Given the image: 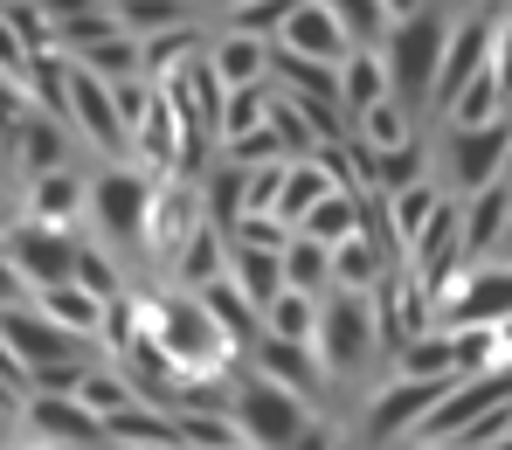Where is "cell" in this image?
Returning a JSON list of instances; mask_svg holds the SVG:
<instances>
[{"mask_svg":"<svg viewBox=\"0 0 512 450\" xmlns=\"http://www.w3.org/2000/svg\"><path fill=\"white\" fill-rule=\"evenodd\" d=\"M97 7H104V0H42V14L56 21V35H63L70 21H84V14H97Z\"/></svg>","mask_w":512,"mask_h":450,"instance_id":"b9f144b4","label":"cell"},{"mask_svg":"<svg viewBox=\"0 0 512 450\" xmlns=\"http://www.w3.org/2000/svg\"><path fill=\"white\" fill-rule=\"evenodd\" d=\"M90 367H97V360H63V367H35L28 381H35V395H77Z\"/></svg>","mask_w":512,"mask_h":450,"instance_id":"74e56055","label":"cell"},{"mask_svg":"<svg viewBox=\"0 0 512 450\" xmlns=\"http://www.w3.org/2000/svg\"><path fill=\"white\" fill-rule=\"evenodd\" d=\"M395 270H409V257H395L388 243H374V236H353L333 250V284L340 291H381Z\"/></svg>","mask_w":512,"mask_h":450,"instance_id":"d6986e66","label":"cell"},{"mask_svg":"<svg viewBox=\"0 0 512 450\" xmlns=\"http://www.w3.org/2000/svg\"><path fill=\"white\" fill-rule=\"evenodd\" d=\"M381 7H388V28H395V21H409V14H423L429 0H381Z\"/></svg>","mask_w":512,"mask_h":450,"instance_id":"ee69618b","label":"cell"},{"mask_svg":"<svg viewBox=\"0 0 512 450\" xmlns=\"http://www.w3.org/2000/svg\"><path fill=\"white\" fill-rule=\"evenodd\" d=\"M450 35H457V7H423V14H409L381 35V63L395 77V97L416 104L423 118H429V97H436V77H443V56H450Z\"/></svg>","mask_w":512,"mask_h":450,"instance_id":"277c9868","label":"cell"},{"mask_svg":"<svg viewBox=\"0 0 512 450\" xmlns=\"http://www.w3.org/2000/svg\"><path fill=\"white\" fill-rule=\"evenodd\" d=\"M77 284H84L90 298L118 305V298H132V264H125L118 250H104L97 236H84V257H77Z\"/></svg>","mask_w":512,"mask_h":450,"instance_id":"4dcf8cb0","label":"cell"},{"mask_svg":"<svg viewBox=\"0 0 512 450\" xmlns=\"http://www.w3.org/2000/svg\"><path fill=\"white\" fill-rule=\"evenodd\" d=\"M512 236V180L464 201V264H492Z\"/></svg>","mask_w":512,"mask_h":450,"instance_id":"e0dca14e","label":"cell"},{"mask_svg":"<svg viewBox=\"0 0 512 450\" xmlns=\"http://www.w3.org/2000/svg\"><path fill=\"white\" fill-rule=\"evenodd\" d=\"M340 84H346V118H353V125H360L374 104H388V97H395V77H388L381 49H353V63L340 70Z\"/></svg>","mask_w":512,"mask_h":450,"instance_id":"4316f807","label":"cell"},{"mask_svg":"<svg viewBox=\"0 0 512 450\" xmlns=\"http://www.w3.org/2000/svg\"><path fill=\"white\" fill-rule=\"evenodd\" d=\"M284 291L333 298V291H340V284H333V250H326V243H312V236H298V243L284 250Z\"/></svg>","mask_w":512,"mask_h":450,"instance_id":"1f68e13d","label":"cell"},{"mask_svg":"<svg viewBox=\"0 0 512 450\" xmlns=\"http://www.w3.org/2000/svg\"><path fill=\"white\" fill-rule=\"evenodd\" d=\"M326 7L346 21V35H353L360 49H381V35H388V7H381V0H326Z\"/></svg>","mask_w":512,"mask_h":450,"instance_id":"d590c367","label":"cell"},{"mask_svg":"<svg viewBox=\"0 0 512 450\" xmlns=\"http://www.w3.org/2000/svg\"><path fill=\"white\" fill-rule=\"evenodd\" d=\"M298 236H312V243H326V250H340V243H353V236H367V194H326V201L305 215Z\"/></svg>","mask_w":512,"mask_h":450,"instance_id":"484cf974","label":"cell"},{"mask_svg":"<svg viewBox=\"0 0 512 450\" xmlns=\"http://www.w3.org/2000/svg\"><path fill=\"white\" fill-rule=\"evenodd\" d=\"M77 402H84L90 416H104V423H111V416H125V409H146V388H139L125 367L97 360V367L84 374V388H77Z\"/></svg>","mask_w":512,"mask_h":450,"instance_id":"603a6c76","label":"cell"},{"mask_svg":"<svg viewBox=\"0 0 512 450\" xmlns=\"http://www.w3.org/2000/svg\"><path fill=\"white\" fill-rule=\"evenodd\" d=\"M229 277H236V291L256 312H270L284 298V257L277 250H229Z\"/></svg>","mask_w":512,"mask_h":450,"instance_id":"f546056e","label":"cell"},{"mask_svg":"<svg viewBox=\"0 0 512 450\" xmlns=\"http://www.w3.org/2000/svg\"><path fill=\"white\" fill-rule=\"evenodd\" d=\"M14 450H42V444H14Z\"/></svg>","mask_w":512,"mask_h":450,"instance_id":"7dc6e473","label":"cell"},{"mask_svg":"<svg viewBox=\"0 0 512 450\" xmlns=\"http://www.w3.org/2000/svg\"><path fill=\"white\" fill-rule=\"evenodd\" d=\"M506 7H512V0H506Z\"/></svg>","mask_w":512,"mask_h":450,"instance_id":"db71d44e","label":"cell"},{"mask_svg":"<svg viewBox=\"0 0 512 450\" xmlns=\"http://www.w3.org/2000/svg\"><path fill=\"white\" fill-rule=\"evenodd\" d=\"M436 180L457 201L512 180V118H499V125H436Z\"/></svg>","mask_w":512,"mask_h":450,"instance_id":"5b68a950","label":"cell"},{"mask_svg":"<svg viewBox=\"0 0 512 450\" xmlns=\"http://www.w3.org/2000/svg\"><path fill=\"white\" fill-rule=\"evenodd\" d=\"M21 222V201H7V167H0V236Z\"/></svg>","mask_w":512,"mask_h":450,"instance_id":"7bdbcfd3","label":"cell"},{"mask_svg":"<svg viewBox=\"0 0 512 450\" xmlns=\"http://www.w3.org/2000/svg\"><path fill=\"white\" fill-rule=\"evenodd\" d=\"M270 111H277V84L236 90V97H229V111H222V153H229V146H243V139H256V132L270 125Z\"/></svg>","mask_w":512,"mask_h":450,"instance_id":"d6a6232c","label":"cell"},{"mask_svg":"<svg viewBox=\"0 0 512 450\" xmlns=\"http://www.w3.org/2000/svg\"><path fill=\"white\" fill-rule=\"evenodd\" d=\"M146 305H153V340H160V354L173 360L180 381H208V374H236L243 367L236 347L222 340L215 312L194 291H146Z\"/></svg>","mask_w":512,"mask_h":450,"instance_id":"3957f363","label":"cell"},{"mask_svg":"<svg viewBox=\"0 0 512 450\" xmlns=\"http://www.w3.org/2000/svg\"><path fill=\"white\" fill-rule=\"evenodd\" d=\"M319 305L326 298H305V291H284L270 312H263V326H270V340H298V347H312V333H319Z\"/></svg>","mask_w":512,"mask_h":450,"instance_id":"e575fe53","label":"cell"},{"mask_svg":"<svg viewBox=\"0 0 512 450\" xmlns=\"http://www.w3.org/2000/svg\"><path fill=\"white\" fill-rule=\"evenodd\" d=\"M90 77H104V84H132V77H146V49L132 42V35H111V42H97L77 56Z\"/></svg>","mask_w":512,"mask_h":450,"instance_id":"836d02e7","label":"cell"},{"mask_svg":"<svg viewBox=\"0 0 512 450\" xmlns=\"http://www.w3.org/2000/svg\"><path fill=\"white\" fill-rule=\"evenodd\" d=\"M35 312H49V319H56V326H70L77 340H97L111 305H104V298H90L84 284H56V291H35Z\"/></svg>","mask_w":512,"mask_h":450,"instance_id":"f1b7e54d","label":"cell"},{"mask_svg":"<svg viewBox=\"0 0 512 450\" xmlns=\"http://www.w3.org/2000/svg\"><path fill=\"white\" fill-rule=\"evenodd\" d=\"M104 7H125V0H104Z\"/></svg>","mask_w":512,"mask_h":450,"instance_id":"681fc988","label":"cell"},{"mask_svg":"<svg viewBox=\"0 0 512 450\" xmlns=\"http://www.w3.org/2000/svg\"><path fill=\"white\" fill-rule=\"evenodd\" d=\"M291 450H353V444L340 437V423H333V416H319V423H312V430H305Z\"/></svg>","mask_w":512,"mask_h":450,"instance_id":"60d3db41","label":"cell"},{"mask_svg":"<svg viewBox=\"0 0 512 450\" xmlns=\"http://www.w3.org/2000/svg\"><path fill=\"white\" fill-rule=\"evenodd\" d=\"M319 416H326V409H312V402L291 395L284 381H270V374H256V367H236V423H243L250 450H291Z\"/></svg>","mask_w":512,"mask_h":450,"instance_id":"8992f818","label":"cell"},{"mask_svg":"<svg viewBox=\"0 0 512 450\" xmlns=\"http://www.w3.org/2000/svg\"><path fill=\"white\" fill-rule=\"evenodd\" d=\"M70 153H77V132L63 125V118H49V111H21L14 125H7V139H0V167L21 180H42V174H63L70 167Z\"/></svg>","mask_w":512,"mask_h":450,"instance_id":"ba28073f","label":"cell"},{"mask_svg":"<svg viewBox=\"0 0 512 450\" xmlns=\"http://www.w3.org/2000/svg\"><path fill=\"white\" fill-rule=\"evenodd\" d=\"M194 21H208L194 0H125V7H118V28H125L132 42H153V35L194 28Z\"/></svg>","mask_w":512,"mask_h":450,"instance_id":"83f0119b","label":"cell"},{"mask_svg":"<svg viewBox=\"0 0 512 450\" xmlns=\"http://www.w3.org/2000/svg\"><path fill=\"white\" fill-rule=\"evenodd\" d=\"M28 298H35V284H28V277L14 270V257L0 250V312H14V305H28Z\"/></svg>","mask_w":512,"mask_h":450,"instance_id":"ab89813d","label":"cell"},{"mask_svg":"<svg viewBox=\"0 0 512 450\" xmlns=\"http://www.w3.org/2000/svg\"><path fill=\"white\" fill-rule=\"evenodd\" d=\"M0 250L14 257V270H21L35 291H56V284H77L84 236H70V229H35V222H14V229L0 236Z\"/></svg>","mask_w":512,"mask_h":450,"instance_id":"8fae6325","label":"cell"},{"mask_svg":"<svg viewBox=\"0 0 512 450\" xmlns=\"http://www.w3.org/2000/svg\"><path fill=\"white\" fill-rule=\"evenodd\" d=\"M353 139H360V146H374V153H402L409 139H423V111H416V104H402V97H388V104H374V111L353 125Z\"/></svg>","mask_w":512,"mask_h":450,"instance_id":"cb8c5ba5","label":"cell"},{"mask_svg":"<svg viewBox=\"0 0 512 450\" xmlns=\"http://www.w3.org/2000/svg\"><path fill=\"white\" fill-rule=\"evenodd\" d=\"M173 450H187V444H173Z\"/></svg>","mask_w":512,"mask_h":450,"instance_id":"f5cc1de1","label":"cell"},{"mask_svg":"<svg viewBox=\"0 0 512 450\" xmlns=\"http://www.w3.org/2000/svg\"><path fill=\"white\" fill-rule=\"evenodd\" d=\"M499 257H506V264H512V236H506V250H499Z\"/></svg>","mask_w":512,"mask_h":450,"instance_id":"f6af8a7d","label":"cell"},{"mask_svg":"<svg viewBox=\"0 0 512 450\" xmlns=\"http://www.w3.org/2000/svg\"><path fill=\"white\" fill-rule=\"evenodd\" d=\"M388 374H416V381H464L457 333H450V326H429V333H416V340L395 354V367H388Z\"/></svg>","mask_w":512,"mask_h":450,"instance_id":"44dd1931","label":"cell"},{"mask_svg":"<svg viewBox=\"0 0 512 450\" xmlns=\"http://www.w3.org/2000/svg\"><path fill=\"white\" fill-rule=\"evenodd\" d=\"M402 450H429V444H402Z\"/></svg>","mask_w":512,"mask_h":450,"instance_id":"c3c4849f","label":"cell"},{"mask_svg":"<svg viewBox=\"0 0 512 450\" xmlns=\"http://www.w3.org/2000/svg\"><path fill=\"white\" fill-rule=\"evenodd\" d=\"M21 222H35V229H70V236H84V229H90V174L63 167V174L28 180V187H21Z\"/></svg>","mask_w":512,"mask_h":450,"instance_id":"4fadbf2b","label":"cell"},{"mask_svg":"<svg viewBox=\"0 0 512 450\" xmlns=\"http://www.w3.org/2000/svg\"><path fill=\"white\" fill-rule=\"evenodd\" d=\"M104 450H125V444H104Z\"/></svg>","mask_w":512,"mask_h":450,"instance_id":"f907efd6","label":"cell"},{"mask_svg":"<svg viewBox=\"0 0 512 450\" xmlns=\"http://www.w3.org/2000/svg\"><path fill=\"white\" fill-rule=\"evenodd\" d=\"M153 201L160 180L139 167H97L90 174V236L118 250L125 264H153Z\"/></svg>","mask_w":512,"mask_h":450,"instance_id":"7a4b0ae2","label":"cell"},{"mask_svg":"<svg viewBox=\"0 0 512 450\" xmlns=\"http://www.w3.org/2000/svg\"><path fill=\"white\" fill-rule=\"evenodd\" d=\"M201 201H208V222L222 229V236H236V222L250 215V167H236L229 153L208 167V180H201Z\"/></svg>","mask_w":512,"mask_h":450,"instance_id":"7402d4cb","label":"cell"},{"mask_svg":"<svg viewBox=\"0 0 512 450\" xmlns=\"http://www.w3.org/2000/svg\"><path fill=\"white\" fill-rule=\"evenodd\" d=\"M194 298L215 312V326H222V340L236 347V360H250L256 347H263V333H270V326H263V312H256L250 298L236 291V277H222V284H208V291H194Z\"/></svg>","mask_w":512,"mask_h":450,"instance_id":"ac0fdd59","label":"cell"},{"mask_svg":"<svg viewBox=\"0 0 512 450\" xmlns=\"http://www.w3.org/2000/svg\"><path fill=\"white\" fill-rule=\"evenodd\" d=\"M229 250H236V243L208 222V229L180 250V264L167 270V291H208V284H222V277H229Z\"/></svg>","mask_w":512,"mask_h":450,"instance_id":"ffe728a7","label":"cell"},{"mask_svg":"<svg viewBox=\"0 0 512 450\" xmlns=\"http://www.w3.org/2000/svg\"><path fill=\"white\" fill-rule=\"evenodd\" d=\"M492 450H512V437H499V444H492Z\"/></svg>","mask_w":512,"mask_h":450,"instance_id":"bcb514c9","label":"cell"},{"mask_svg":"<svg viewBox=\"0 0 512 450\" xmlns=\"http://www.w3.org/2000/svg\"><path fill=\"white\" fill-rule=\"evenodd\" d=\"M14 437L42 444V450H104L111 444L104 416H90L77 395H28L21 416H14Z\"/></svg>","mask_w":512,"mask_h":450,"instance_id":"52a82bcc","label":"cell"},{"mask_svg":"<svg viewBox=\"0 0 512 450\" xmlns=\"http://www.w3.org/2000/svg\"><path fill=\"white\" fill-rule=\"evenodd\" d=\"M229 243H236V250H277V257H284V250L298 243V229H291L284 215H243Z\"/></svg>","mask_w":512,"mask_h":450,"instance_id":"8d00e7d4","label":"cell"},{"mask_svg":"<svg viewBox=\"0 0 512 450\" xmlns=\"http://www.w3.org/2000/svg\"><path fill=\"white\" fill-rule=\"evenodd\" d=\"M194 7H208V0H194Z\"/></svg>","mask_w":512,"mask_h":450,"instance_id":"816d5d0a","label":"cell"},{"mask_svg":"<svg viewBox=\"0 0 512 450\" xmlns=\"http://www.w3.org/2000/svg\"><path fill=\"white\" fill-rule=\"evenodd\" d=\"M243 367L270 374V381H284V388H291V395H305L312 409H326V395H333V381H326L319 354H312V347H298V340H270V333H263V347H256Z\"/></svg>","mask_w":512,"mask_h":450,"instance_id":"9a60e30c","label":"cell"},{"mask_svg":"<svg viewBox=\"0 0 512 450\" xmlns=\"http://www.w3.org/2000/svg\"><path fill=\"white\" fill-rule=\"evenodd\" d=\"M492 42H499V21L492 14H457V35H450V56H443V77H436V97H429V125L450 118V104L478 77H492Z\"/></svg>","mask_w":512,"mask_h":450,"instance_id":"9c48e42d","label":"cell"},{"mask_svg":"<svg viewBox=\"0 0 512 450\" xmlns=\"http://www.w3.org/2000/svg\"><path fill=\"white\" fill-rule=\"evenodd\" d=\"M443 326H512V264L506 257H492V264H471L457 284H450V298H443Z\"/></svg>","mask_w":512,"mask_h":450,"instance_id":"7c38bea8","label":"cell"},{"mask_svg":"<svg viewBox=\"0 0 512 450\" xmlns=\"http://www.w3.org/2000/svg\"><path fill=\"white\" fill-rule=\"evenodd\" d=\"M312 354H319V367H326V381H333V388L360 381L367 367H388V326H381V298H374V291H333V298L319 305Z\"/></svg>","mask_w":512,"mask_h":450,"instance_id":"6da1fadb","label":"cell"},{"mask_svg":"<svg viewBox=\"0 0 512 450\" xmlns=\"http://www.w3.org/2000/svg\"><path fill=\"white\" fill-rule=\"evenodd\" d=\"M277 49H291V56H312V63H333V70H346L360 42L346 35V21L333 14V7H326V0H298V14L284 21Z\"/></svg>","mask_w":512,"mask_h":450,"instance_id":"5bb4252c","label":"cell"},{"mask_svg":"<svg viewBox=\"0 0 512 450\" xmlns=\"http://www.w3.org/2000/svg\"><path fill=\"white\" fill-rule=\"evenodd\" d=\"M28 63H35V56H28L21 28H14V21L0 14V77H7V84H21V77H28Z\"/></svg>","mask_w":512,"mask_h":450,"instance_id":"f35d334b","label":"cell"},{"mask_svg":"<svg viewBox=\"0 0 512 450\" xmlns=\"http://www.w3.org/2000/svg\"><path fill=\"white\" fill-rule=\"evenodd\" d=\"M0 333H7V347L21 354L28 374H35V367H63V360H104L97 340H77L70 326H56L49 312H35V298L14 305V312H0Z\"/></svg>","mask_w":512,"mask_h":450,"instance_id":"30bf717a","label":"cell"},{"mask_svg":"<svg viewBox=\"0 0 512 450\" xmlns=\"http://www.w3.org/2000/svg\"><path fill=\"white\" fill-rule=\"evenodd\" d=\"M70 77H77V56L49 49V56H35V63H28L21 90H28V104H35V111H49V118H63V125H70Z\"/></svg>","mask_w":512,"mask_h":450,"instance_id":"d4e9b609","label":"cell"},{"mask_svg":"<svg viewBox=\"0 0 512 450\" xmlns=\"http://www.w3.org/2000/svg\"><path fill=\"white\" fill-rule=\"evenodd\" d=\"M208 63H215V77L236 90H263L270 84V63H277V42H263V35H236V28H215V42H208Z\"/></svg>","mask_w":512,"mask_h":450,"instance_id":"2e32d148","label":"cell"}]
</instances>
